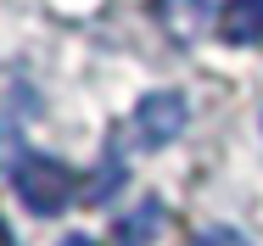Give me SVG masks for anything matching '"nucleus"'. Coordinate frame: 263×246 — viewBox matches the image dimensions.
Returning a JSON list of instances; mask_svg holds the SVG:
<instances>
[{"label": "nucleus", "instance_id": "1", "mask_svg": "<svg viewBox=\"0 0 263 246\" xmlns=\"http://www.w3.org/2000/svg\"><path fill=\"white\" fill-rule=\"evenodd\" d=\"M11 185H17V196L28 213H40V218H51L62 213L73 191H79V179H73V168L67 162H56V157H40V151H28L23 162H17V174H11Z\"/></svg>", "mask_w": 263, "mask_h": 246}, {"label": "nucleus", "instance_id": "2", "mask_svg": "<svg viewBox=\"0 0 263 246\" xmlns=\"http://www.w3.org/2000/svg\"><path fill=\"white\" fill-rule=\"evenodd\" d=\"M185 123H191V101L179 96V90H152V96H140V106H135V140L146 151L179 140Z\"/></svg>", "mask_w": 263, "mask_h": 246}, {"label": "nucleus", "instance_id": "3", "mask_svg": "<svg viewBox=\"0 0 263 246\" xmlns=\"http://www.w3.org/2000/svg\"><path fill=\"white\" fill-rule=\"evenodd\" d=\"M152 17L168 28V40L191 45V40L213 23V6H208V0H152Z\"/></svg>", "mask_w": 263, "mask_h": 246}, {"label": "nucleus", "instance_id": "4", "mask_svg": "<svg viewBox=\"0 0 263 246\" xmlns=\"http://www.w3.org/2000/svg\"><path fill=\"white\" fill-rule=\"evenodd\" d=\"M218 34L230 45H258L263 40V0H224L218 6Z\"/></svg>", "mask_w": 263, "mask_h": 246}, {"label": "nucleus", "instance_id": "5", "mask_svg": "<svg viewBox=\"0 0 263 246\" xmlns=\"http://www.w3.org/2000/svg\"><path fill=\"white\" fill-rule=\"evenodd\" d=\"M157 224H162V207H157V201H140V207L129 213V224L118 230V246H152Z\"/></svg>", "mask_w": 263, "mask_h": 246}, {"label": "nucleus", "instance_id": "6", "mask_svg": "<svg viewBox=\"0 0 263 246\" xmlns=\"http://www.w3.org/2000/svg\"><path fill=\"white\" fill-rule=\"evenodd\" d=\"M23 157H28V151H23V140H17V123L0 118V174H17Z\"/></svg>", "mask_w": 263, "mask_h": 246}, {"label": "nucleus", "instance_id": "7", "mask_svg": "<svg viewBox=\"0 0 263 246\" xmlns=\"http://www.w3.org/2000/svg\"><path fill=\"white\" fill-rule=\"evenodd\" d=\"M191 246H252V241H247L241 230H230V224H213V230H196Z\"/></svg>", "mask_w": 263, "mask_h": 246}, {"label": "nucleus", "instance_id": "8", "mask_svg": "<svg viewBox=\"0 0 263 246\" xmlns=\"http://www.w3.org/2000/svg\"><path fill=\"white\" fill-rule=\"evenodd\" d=\"M62 246H96V241H90V235H67Z\"/></svg>", "mask_w": 263, "mask_h": 246}, {"label": "nucleus", "instance_id": "9", "mask_svg": "<svg viewBox=\"0 0 263 246\" xmlns=\"http://www.w3.org/2000/svg\"><path fill=\"white\" fill-rule=\"evenodd\" d=\"M0 246H17V241H11V230H6V218H0Z\"/></svg>", "mask_w": 263, "mask_h": 246}]
</instances>
